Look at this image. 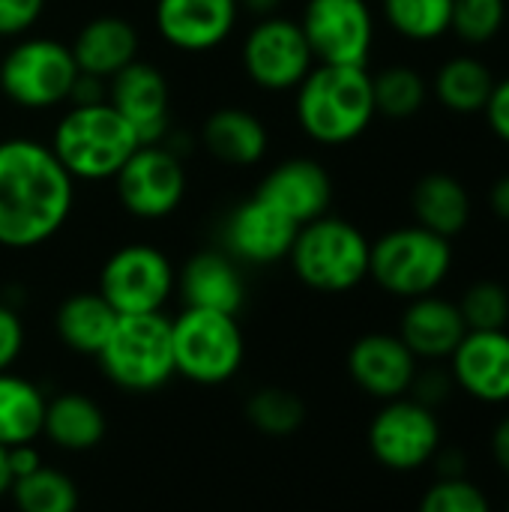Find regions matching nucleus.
Wrapping results in <instances>:
<instances>
[{
    "label": "nucleus",
    "instance_id": "nucleus-45",
    "mask_svg": "<svg viewBox=\"0 0 509 512\" xmlns=\"http://www.w3.org/2000/svg\"><path fill=\"white\" fill-rule=\"evenodd\" d=\"M240 3V9H246L249 15H255V18H267V15H276L279 12V6H282V0H237Z\"/></svg>",
    "mask_w": 509,
    "mask_h": 512
},
{
    "label": "nucleus",
    "instance_id": "nucleus-22",
    "mask_svg": "<svg viewBox=\"0 0 509 512\" xmlns=\"http://www.w3.org/2000/svg\"><path fill=\"white\" fill-rule=\"evenodd\" d=\"M468 327L459 312V303H450L438 294L408 300L399 324V339L411 348L417 360H450Z\"/></svg>",
    "mask_w": 509,
    "mask_h": 512
},
{
    "label": "nucleus",
    "instance_id": "nucleus-13",
    "mask_svg": "<svg viewBox=\"0 0 509 512\" xmlns=\"http://www.w3.org/2000/svg\"><path fill=\"white\" fill-rule=\"evenodd\" d=\"M441 447V423L414 399H390L369 426V450L390 471H417Z\"/></svg>",
    "mask_w": 509,
    "mask_h": 512
},
{
    "label": "nucleus",
    "instance_id": "nucleus-47",
    "mask_svg": "<svg viewBox=\"0 0 509 512\" xmlns=\"http://www.w3.org/2000/svg\"><path fill=\"white\" fill-rule=\"evenodd\" d=\"M507 512H509V507H507Z\"/></svg>",
    "mask_w": 509,
    "mask_h": 512
},
{
    "label": "nucleus",
    "instance_id": "nucleus-17",
    "mask_svg": "<svg viewBox=\"0 0 509 512\" xmlns=\"http://www.w3.org/2000/svg\"><path fill=\"white\" fill-rule=\"evenodd\" d=\"M255 195L264 198L267 204H273L276 210H282L291 222L306 225V222H315L330 213L333 180L318 159L291 156V159H282L279 165H273L261 177Z\"/></svg>",
    "mask_w": 509,
    "mask_h": 512
},
{
    "label": "nucleus",
    "instance_id": "nucleus-29",
    "mask_svg": "<svg viewBox=\"0 0 509 512\" xmlns=\"http://www.w3.org/2000/svg\"><path fill=\"white\" fill-rule=\"evenodd\" d=\"M375 111L387 120H411L429 102V81L411 63H390L372 75Z\"/></svg>",
    "mask_w": 509,
    "mask_h": 512
},
{
    "label": "nucleus",
    "instance_id": "nucleus-12",
    "mask_svg": "<svg viewBox=\"0 0 509 512\" xmlns=\"http://www.w3.org/2000/svg\"><path fill=\"white\" fill-rule=\"evenodd\" d=\"M300 30L321 66H366L375 45L369 0H306Z\"/></svg>",
    "mask_w": 509,
    "mask_h": 512
},
{
    "label": "nucleus",
    "instance_id": "nucleus-26",
    "mask_svg": "<svg viewBox=\"0 0 509 512\" xmlns=\"http://www.w3.org/2000/svg\"><path fill=\"white\" fill-rule=\"evenodd\" d=\"M117 318L120 315L111 309V303L99 291H78V294H69L57 306L54 327H57L60 342L69 351L84 354V357H99Z\"/></svg>",
    "mask_w": 509,
    "mask_h": 512
},
{
    "label": "nucleus",
    "instance_id": "nucleus-9",
    "mask_svg": "<svg viewBox=\"0 0 509 512\" xmlns=\"http://www.w3.org/2000/svg\"><path fill=\"white\" fill-rule=\"evenodd\" d=\"M117 315L165 312L177 291V270L171 258L150 243H129L108 255L96 288Z\"/></svg>",
    "mask_w": 509,
    "mask_h": 512
},
{
    "label": "nucleus",
    "instance_id": "nucleus-28",
    "mask_svg": "<svg viewBox=\"0 0 509 512\" xmlns=\"http://www.w3.org/2000/svg\"><path fill=\"white\" fill-rule=\"evenodd\" d=\"M45 393L12 372H0V444H33L42 435Z\"/></svg>",
    "mask_w": 509,
    "mask_h": 512
},
{
    "label": "nucleus",
    "instance_id": "nucleus-40",
    "mask_svg": "<svg viewBox=\"0 0 509 512\" xmlns=\"http://www.w3.org/2000/svg\"><path fill=\"white\" fill-rule=\"evenodd\" d=\"M108 99V81L96 78V75H87V72H78L75 84H72V93H69V105H93V102H102Z\"/></svg>",
    "mask_w": 509,
    "mask_h": 512
},
{
    "label": "nucleus",
    "instance_id": "nucleus-24",
    "mask_svg": "<svg viewBox=\"0 0 509 512\" xmlns=\"http://www.w3.org/2000/svg\"><path fill=\"white\" fill-rule=\"evenodd\" d=\"M411 213L417 225L453 240L471 225V192L447 171L423 174L411 189Z\"/></svg>",
    "mask_w": 509,
    "mask_h": 512
},
{
    "label": "nucleus",
    "instance_id": "nucleus-8",
    "mask_svg": "<svg viewBox=\"0 0 509 512\" xmlns=\"http://www.w3.org/2000/svg\"><path fill=\"white\" fill-rule=\"evenodd\" d=\"M174 372L192 384L216 387L231 381L246 360V339L237 315L183 309L171 321Z\"/></svg>",
    "mask_w": 509,
    "mask_h": 512
},
{
    "label": "nucleus",
    "instance_id": "nucleus-16",
    "mask_svg": "<svg viewBox=\"0 0 509 512\" xmlns=\"http://www.w3.org/2000/svg\"><path fill=\"white\" fill-rule=\"evenodd\" d=\"M108 102L129 120L141 144H162L171 126V84L150 60H132L108 81Z\"/></svg>",
    "mask_w": 509,
    "mask_h": 512
},
{
    "label": "nucleus",
    "instance_id": "nucleus-39",
    "mask_svg": "<svg viewBox=\"0 0 509 512\" xmlns=\"http://www.w3.org/2000/svg\"><path fill=\"white\" fill-rule=\"evenodd\" d=\"M483 117H486V126L492 129V135L509 147V75L495 81V90L483 108Z\"/></svg>",
    "mask_w": 509,
    "mask_h": 512
},
{
    "label": "nucleus",
    "instance_id": "nucleus-35",
    "mask_svg": "<svg viewBox=\"0 0 509 512\" xmlns=\"http://www.w3.org/2000/svg\"><path fill=\"white\" fill-rule=\"evenodd\" d=\"M420 512H492L489 498L468 477L438 480L420 501Z\"/></svg>",
    "mask_w": 509,
    "mask_h": 512
},
{
    "label": "nucleus",
    "instance_id": "nucleus-10",
    "mask_svg": "<svg viewBox=\"0 0 509 512\" xmlns=\"http://www.w3.org/2000/svg\"><path fill=\"white\" fill-rule=\"evenodd\" d=\"M240 63L246 78L267 93H291L315 69V57L300 30V21L279 12L258 18L246 30Z\"/></svg>",
    "mask_w": 509,
    "mask_h": 512
},
{
    "label": "nucleus",
    "instance_id": "nucleus-44",
    "mask_svg": "<svg viewBox=\"0 0 509 512\" xmlns=\"http://www.w3.org/2000/svg\"><path fill=\"white\" fill-rule=\"evenodd\" d=\"M492 453H495V462L504 468V474H509V417H504L492 432Z\"/></svg>",
    "mask_w": 509,
    "mask_h": 512
},
{
    "label": "nucleus",
    "instance_id": "nucleus-46",
    "mask_svg": "<svg viewBox=\"0 0 509 512\" xmlns=\"http://www.w3.org/2000/svg\"><path fill=\"white\" fill-rule=\"evenodd\" d=\"M12 489V474H9V462H6V447L0 444V498L9 495Z\"/></svg>",
    "mask_w": 509,
    "mask_h": 512
},
{
    "label": "nucleus",
    "instance_id": "nucleus-36",
    "mask_svg": "<svg viewBox=\"0 0 509 512\" xmlns=\"http://www.w3.org/2000/svg\"><path fill=\"white\" fill-rule=\"evenodd\" d=\"M48 0H0V39H21L36 30Z\"/></svg>",
    "mask_w": 509,
    "mask_h": 512
},
{
    "label": "nucleus",
    "instance_id": "nucleus-23",
    "mask_svg": "<svg viewBox=\"0 0 509 512\" xmlns=\"http://www.w3.org/2000/svg\"><path fill=\"white\" fill-rule=\"evenodd\" d=\"M201 147L222 165L252 168L270 150V132L264 120L240 105H225L207 114L201 126Z\"/></svg>",
    "mask_w": 509,
    "mask_h": 512
},
{
    "label": "nucleus",
    "instance_id": "nucleus-6",
    "mask_svg": "<svg viewBox=\"0 0 509 512\" xmlns=\"http://www.w3.org/2000/svg\"><path fill=\"white\" fill-rule=\"evenodd\" d=\"M78 63L69 42L27 33L0 57V93L21 111H51L69 105Z\"/></svg>",
    "mask_w": 509,
    "mask_h": 512
},
{
    "label": "nucleus",
    "instance_id": "nucleus-18",
    "mask_svg": "<svg viewBox=\"0 0 509 512\" xmlns=\"http://www.w3.org/2000/svg\"><path fill=\"white\" fill-rule=\"evenodd\" d=\"M456 387L486 405L509 402V333L468 330L450 357Z\"/></svg>",
    "mask_w": 509,
    "mask_h": 512
},
{
    "label": "nucleus",
    "instance_id": "nucleus-14",
    "mask_svg": "<svg viewBox=\"0 0 509 512\" xmlns=\"http://www.w3.org/2000/svg\"><path fill=\"white\" fill-rule=\"evenodd\" d=\"M237 0H156L153 27L180 54H207L231 39L240 21Z\"/></svg>",
    "mask_w": 509,
    "mask_h": 512
},
{
    "label": "nucleus",
    "instance_id": "nucleus-7",
    "mask_svg": "<svg viewBox=\"0 0 509 512\" xmlns=\"http://www.w3.org/2000/svg\"><path fill=\"white\" fill-rule=\"evenodd\" d=\"M96 360L105 378L120 390L153 393L165 387L177 375L171 348V318L165 312L120 315Z\"/></svg>",
    "mask_w": 509,
    "mask_h": 512
},
{
    "label": "nucleus",
    "instance_id": "nucleus-31",
    "mask_svg": "<svg viewBox=\"0 0 509 512\" xmlns=\"http://www.w3.org/2000/svg\"><path fill=\"white\" fill-rule=\"evenodd\" d=\"M18 512H75L78 510V486L69 474L57 468H36L21 477L9 489Z\"/></svg>",
    "mask_w": 509,
    "mask_h": 512
},
{
    "label": "nucleus",
    "instance_id": "nucleus-41",
    "mask_svg": "<svg viewBox=\"0 0 509 512\" xmlns=\"http://www.w3.org/2000/svg\"><path fill=\"white\" fill-rule=\"evenodd\" d=\"M6 462H9V474H12V483L33 474L36 468H42V456L33 444H15V447H6Z\"/></svg>",
    "mask_w": 509,
    "mask_h": 512
},
{
    "label": "nucleus",
    "instance_id": "nucleus-5",
    "mask_svg": "<svg viewBox=\"0 0 509 512\" xmlns=\"http://www.w3.org/2000/svg\"><path fill=\"white\" fill-rule=\"evenodd\" d=\"M453 270V240L423 228L402 225L372 243L369 279L393 297L417 300L435 294Z\"/></svg>",
    "mask_w": 509,
    "mask_h": 512
},
{
    "label": "nucleus",
    "instance_id": "nucleus-19",
    "mask_svg": "<svg viewBox=\"0 0 509 512\" xmlns=\"http://www.w3.org/2000/svg\"><path fill=\"white\" fill-rule=\"evenodd\" d=\"M348 372L363 393L390 402L408 393L417 375V357L393 333H366L348 351Z\"/></svg>",
    "mask_w": 509,
    "mask_h": 512
},
{
    "label": "nucleus",
    "instance_id": "nucleus-38",
    "mask_svg": "<svg viewBox=\"0 0 509 512\" xmlns=\"http://www.w3.org/2000/svg\"><path fill=\"white\" fill-rule=\"evenodd\" d=\"M24 351V324L12 303L0 300V372H9Z\"/></svg>",
    "mask_w": 509,
    "mask_h": 512
},
{
    "label": "nucleus",
    "instance_id": "nucleus-37",
    "mask_svg": "<svg viewBox=\"0 0 509 512\" xmlns=\"http://www.w3.org/2000/svg\"><path fill=\"white\" fill-rule=\"evenodd\" d=\"M453 390H456V378H453V372L450 369H438V366H432V369H417V375H414V381H411V387H408V393H411V399L414 402H420V405H426V408H438V405H444L450 396H453Z\"/></svg>",
    "mask_w": 509,
    "mask_h": 512
},
{
    "label": "nucleus",
    "instance_id": "nucleus-33",
    "mask_svg": "<svg viewBox=\"0 0 509 512\" xmlns=\"http://www.w3.org/2000/svg\"><path fill=\"white\" fill-rule=\"evenodd\" d=\"M507 18L509 0H453L450 33L465 45H489L504 33Z\"/></svg>",
    "mask_w": 509,
    "mask_h": 512
},
{
    "label": "nucleus",
    "instance_id": "nucleus-30",
    "mask_svg": "<svg viewBox=\"0 0 509 512\" xmlns=\"http://www.w3.org/2000/svg\"><path fill=\"white\" fill-rule=\"evenodd\" d=\"M381 15L408 42H438L450 33L453 0H381Z\"/></svg>",
    "mask_w": 509,
    "mask_h": 512
},
{
    "label": "nucleus",
    "instance_id": "nucleus-43",
    "mask_svg": "<svg viewBox=\"0 0 509 512\" xmlns=\"http://www.w3.org/2000/svg\"><path fill=\"white\" fill-rule=\"evenodd\" d=\"M489 207H492V213H495L501 222H507L509 225V174L498 177V180L489 186Z\"/></svg>",
    "mask_w": 509,
    "mask_h": 512
},
{
    "label": "nucleus",
    "instance_id": "nucleus-3",
    "mask_svg": "<svg viewBox=\"0 0 509 512\" xmlns=\"http://www.w3.org/2000/svg\"><path fill=\"white\" fill-rule=\"evenodd\" d=\"M51 153L75 183H105L141 147L129 120L108 102L69 105L48 138Z\"/></svg>",
    "mask_w": 509,
    "mask_h": 512
},
{
    "label": "nucleus",
    "instance_id": "nucleus-4",
    "mask_svg": "<svg viewBox=\"0 0 509 512\" xmlns=\"http://www.w3.org/2000/svg\"><path fill=\"white\" fill-rule=\"evenodd\" d=\"M372 240L342 216H321L297 228L288 252L294 276L318 294H348L369 279Z\"/></svg>",
    "mask_w": 509,
    "mask_h": 512
},
{
    "label": "nucleus",
    "instance_id": "nucleus-27",
    "mask_svg": "<svg viewBox=\"0 0 509 512\" xmlns=\"http://www.w3.org/2000/svg\"><path fill=\"white\" fill-rule=\"evenodd\" d=\"M495 81L498 78L486 60H480L474 54H456L438 66L429 93L447 111L468 117V114H483V108L495 90Z\"/></svg>",
    "mask_w": 509,
    "mask_h": 512
},
{
    "label": "nucleus",
    "instance_id": "nucleus-20",
    "mask_svg": "<svg viewBox=\"0 0 509 512\" xmlns=\"http://www.w3.org/2000/svg\"><path fill=\"white\" fill-rule=\"evenodd\" d=\"M183 306L240 315L246 303V279L240 264L225 249H201L186 258L177 273Z\"/></svg>",
    "mask_w": 509,
    "mask_h": 512
},
{
    "label": "nucleus",
    "instance_id": "nucleus-42",
    "mask_svg": "<svg viewBox=\"0 0 509 512\" xmlns=\"http://www.w3.org/2000/svg\"><path fill=\"white\" fill-rule=\"evenodd\" d=\"M435 468H438V480H462L465 477V468H468V459L459 447H447V450H435Z\"/></svg>",
    "mask_w": 509,
    "mask_h": 512
},
{
    "label": "nucleus",
    "instance_id": "nucleus-15",
    "mask_svg": "<svg viewBox=\"0 0 509 512\" xmlns=\"http://www.w3.org/2000/svg\"><path fill=\"white\" fill-rule=\"evenodd\" d=\"M297 228L300 225L291 222L282 210L252 195L228 213L222 228V249L237 264H252V267L279 264L288 258Z\"/></svg>",
    "mask_w": 509,
    "mask_h": 512
},
{
    "label": "nucleus",
    "instance_id": "nucleus-2",
    "mask_svg": "<svg viewBox=\"0 0 509 512\" xmlns=\"http://www.w3.org/2000/svg\"><path fill=\"white\" fill-rule=\"evenodd\" d=\"M294 117L303 135L321 147H345L366 135L375 111L372 72L366 66H321L294 90Z\"/></svg>",
    "mask_w": 509,
    "mask_h": 512
},
{
    "label": "nucleus",
    "instance_id": "nucleus-25",
    "mask_svg": "<svg viewBox=\"0 0 509 512\" xmlns=\"http://www.w3.org/2000/svg\"><path fill=\"white\" fill-rule=\"evenodd\" d=\"M105 432H108V420L96 399L66 390L45 402L42 435L54 447L66 453H87L105 441Z\"/></svg>",
    "mask_w": 509,
    "mask_h": 512
},
{
    "label": "nucleus",
    "instance_id": "nucleus-21",
    "mask_svg": "<svg viewBox=\"0 0 509 512\" xmlns=\"http://www.w3.org/2000/svg\"><path fill=\"white\" fill-rule=\"evenodd\" d=\"M69 48L78 63V72L111 81L120 69L138 60L141 36L129 18L105 12V15H93L90 21H84L78 33L72 36Z\"/></svg>",
    "mask_w": 509,
    "mask_h": 512
},
{
    "label": "nucleus",
    "instance_id": "nucleus-34",
    "mask_svg": "<svg viewBox=\"0 0 509 512\" xmlns=\"http://www.w3.org/2000/svg\"><path fill=\"white\" fill-rule=\"evenodd\" d=\"M459 312L468 330H507L509 291L495 279H480L462 294Z\"/></svg>",
    "mask_w": 509,
    "mask_h": 512
},
{
    "label": "nucleus",
    "instance_id": "nucleus-11",
    "mask_svg": "<svg viewBox=\"0 0 509 512\" xmlns=\"http://www.w3.org/2000/svg\"><path fill=\"white\" fill-rule=\"evenodd\" d=\"M186 165L165 144H141L114 177L120 207L138 222L174 216L186 198Z\"/></svg>",
    "mask_w": 509,
    "mask_h": 512
},
{
    "label": "nucleus",
    "instance_id": "nucleus-1",
    "mask_svg": "<svg viewBox=\"0 0 509 512\" xmlns=\"http://www.w3.org/2000/svg\"><path fill=\"white\" fill-rule=\"evenodd\" d=\"M75 180L48 141L12 135L0 141V246L36 249L60 234L75 207Z\"/></svg>",
    "mask_w": 509,
    "mask_h": 512
},
{
    "label": "nucleus",
    "instance_id": "nucleus-32",
    "mask_svg": "<svg viewBox=\"0 0 509 512\" xmlns=\"http://www.w3.org/2000/svg\"><path fill=\"white\" fill-rule=\"evenodd\" d=\"M249 423L270 438H288L294 435L306 420V405L297 393L285 387H261L246 402Z\"/></svg>",
    "mask_w": 509,
    "mask_h": 512
}]
</instances>
